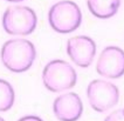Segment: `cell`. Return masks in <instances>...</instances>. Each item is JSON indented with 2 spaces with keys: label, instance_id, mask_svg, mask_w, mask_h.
Instances as JSON below:
<instances>
[{
  "label": "cell",
  "instance_id": "9",
  "mask_svg": "<svg viewBox=\"0 0 124 121\" xmlns=\"http://www.w3.org/2000/svg\"><path fill=\"white\" fill-rule=\"evenodd\" d=\"M88 9L98 19H110L121 6V0H87Z\"/></svg>",
  "mask_w": 124,
  "mask_h": 121
},
{
  "label": "cell",
  "instance_id": "3",
  "mask_svg": "<svg viewBox=\"0 0 124 121\" xmlns=\"http://www.w3.org/2000/svg\"><path fill=\"white\" fill-rule=\"evenodd\" d=\"M42 82L49 92L60 93L73 88L77 82L75 68L64 60L49 61L42 71Z\"/></svg>",
  "mask_w": 124,
  "mask_h": 121
},
{
  "label": "cell",
  "instance_id": "7",
  "mask_svg": "<svg viewBox=\"0 0 124 121\" xmlns=\"http://www.w3.org/2000/svg\"><path fill=\"white\" fill-rule=\"evenodd\" d=\"M96 72L103 78L118 79L124 75V51L117 46L105 47L96 62Z\"/></svg>",
  "mask_w": 124,
  "mask_h": 121
},
{
  "label": "cell",
  "instance_id": "8",
  "mask_svg": "<svg viewBox=\"0 0 124 121\" xmlns=\"http://www.w3.org/2000/svg\"><path fill=\"white\" fill-rule=\"evenodd\" d=\"M53 112L59 121H77L83 113L81 98L74 92H67L56 96Z\"/></svg>",
  "mask_w": 124,
  "mask_h": 121
},
{
  "label": "cell",
  "instance_id": "1",
  "mask_svg": "<svg viewBox=\"0 0 124 121\" xmlns=\"http://www.w3.org/2000/svg\"><path fill=\"white\" fill-rule=\"evenodd\" d=\"M36 50L33 43L27 39L16 38L7 40L0 51L2 65L13 73L28 71L35 61Z\"/></svg>",
  "mask_w": 124,
  "mask_h": 121
},
{
  "label": "cell",
  "instance_id": "11",
  "mask_svg": "<svg viewBox=\"0 0 124 121\" xmlns=\"http://www.w3.org/2000/svg\"><path fill=\"white\" fill-rule=\"evenodd\" d=\"M104 121H124V108L116 109L114 112H111Z\"/></svg>",
  "mask_w": 124,
  "mask_h": 121
},
{
  "label": "cell",
  "instance_id": "6",
  "mask_svg": "<svg viewBox=\"0 0 124 121\" xmlns=\"http://www.w3.org/2000/svg\"><path fill=\"white\" fill-rule=\"evenodd\" d=\"M96 43L87 35H76L67 41V54L70 60L81 68H88L96 57Z\"/></svg>",
  "mask_w": 124,
  "mask_h": 121
},
{
  "label": "cell",
  "instance_id": "10",
  "mask_svg": "<svg viewBox=\"0 0 124 121\" xmlns=\"http://www.w3.org/2000/svg\"><path fill=\"white\" fill-rule=\"evenodd\" d=\"M14 100L15 93L13 86L6 80L0 79V112L9 111L14 105Z\"/></svg>",
  "mask_w": 124,
  "mask_h": 121
},
{
  "label": "cell",
  "instance_id": "4",
  "mask_svg": "<svg viewBox=\"0 0 124 121\" xmlns=\"http://www.w3.org/2000/svg\"><path fill=\"white\" fill-rule=\"evenodd\" d=\"M2 28L9 35H29L38 25V17L34 9L28 6H9L2 14Z\"/></svg>",
  "mask_w": 124,
  "mask_h": 121
},
{
  "label": "cell",
  "instance_id": "14",
  "mask_svg": "<svg viewBox=\"0 0 124 121\" xmlns=\"http://www.w3.org/2000/svg\"><path fill=\"white\" fill-rule=\"evenodd\" d=\"M0 121H5V120H4V119H2V118H1V116H0Z\"/></svg>",
  "mask_w": 124,
  "mask_h": 121
},
{
  "label": "cell",
  "instance_id": "2",
  "mask_svg": "<svg viewBox=\"0 0 124 121\" xmlns=\"http://www.w3.org/2000/svg\"><path fill=\"white\" fill-rule=\"evenodd\" d=\"M48 22L55 32L68 34L80 27L82 12L76 2L71 0H61L49 8Z\"/></svg>",
  "mask_w": 124,
  "mask_h": 121
},
{
  "label": "cell",
  "instance_id": "13",
  "mask_svg": "<svg viewBox=\"0 0 124 121\" xmlns=\"http://www.w3.org/2000/svg\"><path fill=\"white\" fill-rule=\"evenodd\" d=\"M8 2H20V1H23V0H6Z\"/></svg>",
  "mask_w": 124,
  "mask_h": 121
},
{
  "label": "cell",
  "instance_id": "5",
  "mask_svg": "<svg viewBox=\"0 0 124 121\" xmlns=\"http://www.w3.org/2000/svg\"><path fill=\"white\" fill-rule=\"evenodd\" d=\"M87 98L94 111L104 113L118 104L119 91L110 81L96 79L87 86Z\"/></svg>",
  "mask_w": 124,
  "mask_h": 121
},
{
  "label": "cell",
  "instance_id": "12",
  "mask_svg": "<svg viewBox=\"0 0 124 121\" xmlns=\"http://www.w3.org/2000/svg\"><path fill=\"white\" fill-rule=\"evenodd\" d=\"M18 121H43V120L38 115H25V116L20 118Z\"/></svg>",
  "mask_w": 124,
  "mask_h": 121
}]
</instances>
